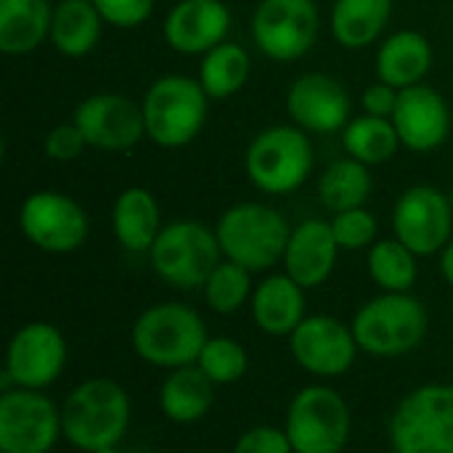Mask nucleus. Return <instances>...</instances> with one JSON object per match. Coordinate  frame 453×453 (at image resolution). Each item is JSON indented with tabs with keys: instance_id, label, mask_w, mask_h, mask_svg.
I'll return each instance as SVG.
<instances>
[{
	"instance_id": "nucleus-1",
	"label": "nucleus",
	"mask_w": 453,
	"mask_h": 453,
	"mask_svg": "<svg viewBox=\"0 0 453 453\" xmlns=\"http://www.w3.org/2000/svg\"><path fill=\"white\" fill-rule=\"evenodd\" d=\"M61 425L66 443L77 451L119 446L130 427V395L114 380H85L64 398Z\"/></svg>"
},
{
	"instance_id": "nucleus-2",
	"label": "nucleus",
	"mask_w": 453,
	"mask_h": 453,
	"mask_svg": "<svg viewBox=\"0 0 453 453\" xmlns=\"http://www.w3.org/2000/svg\"><path fill=\"white\" fill-rule=\"evenodd\" d=\"M210 334L204 319L186 303L149 305L133 324L130 342L141 361L157 369H180L196 364Z\"/></svg>"
},
{
	"instance_id": "nucleus-3",
	"label": "nucleus",
	"mask_w": 453,
	"mask_h": 453,
	"mask_svg": "<svg viewBox=\"0 0 453 453\" xmlns=\"http://www.w3.org/2000/svg\"><path fill=\"white\" fill-rule=\"evenodd\" d=\"M210 101L202 82L188 74L157 77L141 98L146 138L159 149L188 146L207 125Z\"/></svg>"
},
{
	"instance_id": "nucleus-4",
	"label": "nucleus",
	"mask_w": 453,
	"mask_h": 453,
	"mask_svg": "<svg viewBox=\"0 0 453 453\" xmlns=\"http://www.w3.org/2000/svg\"><path fill=\"white\" fill-rule=\"evenodd\" d=\"M313 165L316 154L311 133L297 125H268L244 151L247 180L268 196H287L303 188Z\"/></svg>"
},
{
	"instance_id": "nucleus-5",
	"label": "nucleus",
	"mask_w": 453,
	"mask_h": 453,
	"mask_svg": "<svg viewBox=\"0 0 453 453\" xmlns=\"http://www.w3.org/2000/svg\"><path fill=\"white\" fill-rule=\"evenodd\" d=\"M361 353L401 358L427 337V311L411 292H382L364 303L350 324Z\"/></svg>"
},
{
	"instance_id": "nucleus-6",
	"label": "nucleus",
	"mask_w": 453,
	"mask_h": 453,
	"mask_svg": "<svg viewBox=\"0 0 453 453\" xmlns=\"http://www.w3.org/2000/svg\"><path fill=\"white\" fill-rule=\"evenodd\" d=\"M215 234L226 260H234L252 273H263L281 263L292 226L268 204L239 202L218 218Z\"/></svg>"
},
{
	"instance_id": "nucleus-7",
	"label": "nucleus",
	"mask_w": 453,
	"mask_h": 453,
	"mask_svg": "<svg viewBox=\"0 0 453 453\" xmlns=\"http://www.w3.org/2000/svg\"><path fill=\"white\" fill-rule=\"evenodd\" d=\"M154 273L173 289H202L220 265L223 252L215 228L199 220L167 223L149 250Z\"/></svg>"
},
{
	"instance_id": "nucleus-8",
	"label": "nucleus",
	"mask_w": 453,
	"mask_h": 453,
	"mask_svg": "<svg viewBox=\"0 0 453 453\" xmlns=\"http://www.w3.org/2000/svg\"><path fill=\"white\" fill-rule=\"evenodd\" d=\"M393 453H453V385L411 390L390 417Z\"/></svg>"
},
{
	"instance_id": "nucleus-9",
	"label": "nucleus",
	"mask_w": 453,
	"mask_h": 453,
	"mask_svg": "<svg viewBox=\"0 0 453 453\" xmlns=\"http://www.w3.org/2000/svg\"><path fill=\"white\" fill-rule=\"evenodd\" d=\"M350 427V409L329 385H308L289 401L284 430L295 453H342Z\"/></svg>"
},
{
	"instance_id": "nucleus-10",
	"label": "nucleus",
	"mask_w": 453,
	"mask_h": 453,
	"mask_svg": "<svg viewBox=\"0 0 453 453\" xmlns=\"http://www.w3.org/2000/svg\"><path fill=\"white\" fill-rule=\"evenodd\" d=\"M321 32L316 0H260L252 13V40L263 56L289 64L311 53Z\"/></svg>"
},
{
	"instance_id": "nucleus-11",
	"label": "nucleus",
	"mask_w": 453,
	"mask_h": 453,
	"mask_svg": "<svg viewBox=\"0 0 453 453\" xmlns=\"http://www.w3.org/2000/svg\"><path fill=\"white\" fill-rule=\"evenodd\" d=\"M19 228L32 247L50 255H69L85 244L90 220L77 199L42 188L21 202Z\"/></svg>"
},
{
	"instance_id": "nucleus-12",
	"label": "nucleus",
	"mask_w": 453,
	"mask_h": 453,
	"mask_svg": "<svg viewBox=\"0 0 453 453\" xmlns=\"http://www.w3.org/2000/svg\"><path fill=\"white\" fill-rule=\"evenodd\" d=\"M61 438V409L42 390H3L0 453H50Z\"/></svg>"
},
{
	"instance_id": "nucleus-13",
	"label": "nucleus",
	"mask_w": 453,
	"mask_h": 453,
	"mask_svg": "<svg viewBox=\"0 0 453 453\" xmlns=\"http://www.w3.org/2000/svg\"><path fill=\"white\" fill-rule=\"evenodd\" d=\"M66 340L58 326L48 321H29L19 326L5 350V390H45L66 366Z\"/></svg>"
},
{
	"instance_id": "nucleus-14",
	"label": "nucleus",
	"mask_w": 453,
	"mask_h": 453,
	"mask_svg": "<svg viewBox=\"0 0 453 453\" xmlns=\"http://www.w3.org/2000/svg\"><path fill=\"white\" fill-rule=\"evenodd\" d=\"M453 231L451 199L435 186L406 188L393 207V234L417 257L441 255Z\"/></svg>"
},
{
	"instance_id": "nucleus-15",
	"label": "nucleus",
	"mask_w": 453,
	"mask_h": 453,
	"mask_svg": "<svg viewBox=\"0 0 453 453\" xmlns=\"http://www.w3.org/2000/svg\"><path fill=\"white\" fill-rule=\"evenodd\" d=\"M72 122L85 135L90 149L122 154L146 138L143 109L138 101L119 93H96L77 104Z\"/></svg>"
},
{
	"instance_id": "nucleus-16",
	"label": "nucleus",
	"mask_w": 453,
	"mask_h": 453,
	"mask_svg": "<svg viewBox=\"0 0 453 453\" xmlns=\"http://www.w3.org/2000/svg\"><path fill=\"white\" fill-rule=\"evenodd\" d=\"M289 350L300 369L316 380H337L348 374L361 353L356 334L334 316H308L292 334Z\"/></svg>"
},
{
	"instance_id": "nucleus-17",
	"label": "nucleus",
	"mask_w": 453,
	"mask_h": 453,
	"mask_svg": "<svg viewBox=\"0 0 453 453\" xmlns=\"http://www.w3.org/2000/svg\"><path fill=\"white\" fill-rule=\"evenodd\" d=\"M287 114L292 125L311 135H332L350 122V93L334 74L305 72L287 90Z\"/></svg>"
},
{
	"instance_id": "nucleus-18",
	"label": "nucleus",
	"mask_w": 453,
	"mask_h": 453,
	"mask_svg": "<svg viewBox=\"0 0 453 453\" xmlns=\"http://www.w3.org/2000/svg\"><path fill=\"white\" fill-rule=\"evenodd\" d=\"M390 119L398 130L401 146L414 154L438 151L451 133V109L446 98L425 82L401 90Z\"/></svg>"
},
{
	"instance_id": "nucleus-19",
	"label": "nucleus",
	"mask_w": 453,
	"mask_h": 453,
	"mask_svg": "<svg viewBox=\"0 0 453 453\" xmlns=\"http://www.w3.org/2000/svg\"><path fill=\"white\" fill-rule=\"evenodd\" d=\"M231 11L223 0H178L165 16V42L180 56H204L226 42Z\"/></svg>"
},
{
	"instance_id": "nucleus-20",
	"label": "nucleus",
	"mask_w": 453,
	"mask_h": 453,
	"mask_svg": "<svg viewBox=\"0 0 453 453\" xmlns=\"http://www.w3.org/2000/svg\"><path fill=\"white\" fill-rule=\"evenodd\" d=\"M337 255L340 244L334 239L332 223L308 218L292 228L281 265L284 273L295 279L303 289H316L334 273Z\"/></svg>"
},
{
	"instance_id": "nucleus-21",
	"label": "nucleus",
	"mask_w": 453,
	"mask_h": 453,
	"mask_svg": "<svg viewBox=\"0 0 453 453\" xmlns=\"http://www.w3.org/2000/svg\"><path fill=\"white\" fill-rule=\"evenodd\" d=\"M252 321L268 337H287L308 319L305 316V289L287 273L265 276L250 300Z\"/></svg>"
},
{
	"instance_id": "nucleus-22",
	"label": "nucleus",
	"mask_w": 453,
	"mask_h": 453,
	"mask_svg": "<svg viewBox=\"0 0 453 453\" xmlns=\"http://www.w3.org/2000/svg\"><path fill=\"white\" fill-rule=\"evenodd\" d=\"M433 45L430 40L417 29H401L385 37L377 48V80L406 90L414 85H422L425 77L433 69Z\"/></svg>"
},
{
	"instance_id": "nucleus-23",
	"label": "nucleus",
	"mask_w": 453,
	"mask_h": 453,
	"mask_svg": "<svg viewBox=\"0 0 453 453\" xmlns=\"http://www.w3.org/2000/svg\"><path fill=\"white\" fill-rule=\"evenodd\" d=\"M162 228L165 226H162L159 202L149 188L130 186L119 191L111 207V231L125 252L149 255Z\"/></svg>"
},
{
	"instance_id": "nucleus-24",
	"label": "nucleus",
	"mask_w": 453,
	"mask_h": 453,
	"mask_svg": "<svg viewBox=\"0 0 453 453\" xmlns=\"http://www.w3.org/2000/svg\"><path fill=\"white\" fill-rule=\"evenodd\" d=\"M215 403V382L196 366H180L167 372L159 385V411L175 425L202 422Z\"/></svg>"
},
{
	"instance_id": "nucleus-25",
	"label": "nucleus",
	"mask_w": 453,
	"mask_h": 453,
	"mask_svg": "<svg viewBox=\"0 0 453 453\" xmlns=\"http://www.w3.org/2000/svg\"><path fill=\"white\" fill-rule=\"evenodd\" d=\"M53 5L48 0H0V53L27 56L50 40Z\"/></svg>"
},
{
	"instance_id": "nucleus-26",
	"label": "nucleus",
	"mask_w": 453,
	"mask_h": 453,
	"mask_svg": "<svg viewBox=\"0 0 453 453\" xmlns=\"http://www.w3.org/2000/svg\"><path fill=\"white\" fill-rule=\"evenodd\" d=\"M393 13V0H334L329 29L337 45L361 50L374 45Z\"/></svg>"
},
{
	"instance_id": "nucleus-27",
	"label": "nucleus",
	"mask_w": 453,
	"mask_h": 453,
	"mask_svg": "<svg viewBox=\"0 0 453 453\" xmlns=\"http://www.w3.org/2000/svg\"><path fill=\"white\" fill-rule=\"evenodd\" d=\"M104 24L93 0H61L53 5L50 45L66 58H82L101 42Z\"/></svg>"
},
{
	"instance_id": "nucleus-28",
	"label": "nucleus",
	"mask_w": 453,
	"mask_h": 453,
	"mask_svg": "<svg viewBox=\"0 0 453 453\" xmlns=\"http://www.w3.org/2000/svg\"><path fill=\"white\" fill-rule=\"evenodd\" d=\"M374 191L372 170L353 157L332 162L321 178H319V202L332 212H345L356 207H366L369 196Z\"/></svg>"
},
{
	"instance_id": "nucleus-29",
	"label": "nucleus",
	"mask_w": 453,
	"mask_h": 453,
	"mask_svg": "<svg viewBox=\"0 0 453 453\" xmlns=\"http://www.w3.org/2000/svg\"><path fill=\"white\" fill-rule=\"evenodd\" d=\"M250 74H252V58L247 48L226 40L202 56L196 80L202 82L204 93L212 101H223V98L236 96L250 82Z\"/></svg>"
},
{
	"instance_id": "nucleus-30",
	"label": "nucleus",
	"mask_w": 453,
	"mask_h": 453,
	"mask_svg": "<svg viewBox=\"0 0 453 453\" xmlns=\"http://www.w3.org/2000/svg\"><path fill=\"white\" fill-rule=\"evenodd\" d=\"M342 146L348 157H353L356 162L366 167H377L395 157V151L401 149V138H398L393 119L361 114L345 125Z\"/></svg>"
},
{
	"instance_id": "nucleus-31",
	"label": "nucleus",
	"mask_w": 453,
	"mask_h": 453,
	"mask_svg": "<svg viewBox=\"0 0 453 453\" xmlns=\"http://www.w3.org/2000/svg\"><path fill=\"white\" fill-rule=\"evenodd\" d=\"M366 268H369L372 281L382 292H411L417 284V276H419L417 255L395 236L377 239L369 247Z\"/></svg>"
},
{
	"instance_id": "nucleus-32",
	"label": "nucleus",
	"mask_w": 453,
	"mask_h": 453,
	"mask_svg": "<svg viewBox=\"0 0 453 453\" xmlns=\"http://www.w3.org/2000/svg\"><path fill=\"white\" fill-rule=\"evenodd\" d=\"M204 292V303L220 313V316H231L239 308H244L252 300V271H247L244 265L234 263V260H220V265L212 271V276L207 279V284L202 287Z\"/></svg>"
},
{
	"instance_id": "nucleus-33",
	"label": "nucleus",
	"mask_w": 453,
	"mask_h": 453,
	"mask_svg": "<svg viewBox=\"0 0 453 453\" xmlns=\"http://www.w3.org/2000/svg\"><path fill=\"white\" fill-rule=\"evenodd\" d=\"M196 366L215 382V388L234 385L247 374L250 356L247 348L231 337H210L196 358Z\"/></svg>"
},
{
	"instance_id": "nucleus-34",
	"label": "nucleus",
	"mask_w": 453,
	"mask_h": 453,
	"mask_svg": "<svg viewBox=\"0 0 453 453\" xmlns=\"http://www.w3.org/2000/svg\"><path fill=\"white\" fill-rule=\"evenodd\" d=\"M329 223H332V231H334V239H337L340 250H348V252L369 250L377 242V234H380V223L366 207L337 212V215H332Z\"/></svg>"
},
{
	"instance_id": "nucleus-35",
	"label": "nucleus",
	"mask_w": 453,
	"mask_h": 453,
	"mask_svg": "<svg viewBox=\"0 0 453 453\" xmlns=\"http://www.w3.org/2000/svg\"><path fill=\"white\" fill-rule=\"evenodd\" d=\"M101 19L117 29H135L154 13V0H93Z\"/></svg>"
},
{
	"instance_id": "nucleus-36",
	"label": "nucleus",
	"mask_w": 453,
	"mask_h": 453,
	"mask_svg": "<svg viewBox=\"0 0 453 453\" xmlns=\"http://www.w3.org/2000/svg\"><path fill=\"white\" fill-rule=\"evenodd\" d=\"M234 453H295V449L284 427L257 425L239 435V441L234 443Z\"/></svg>"
},
{
	"instance_id": "nucleus-37",
	"label": "nucleus",
	"mask_w": 453,
	"mask_h": 453,
	"mask_svg": "<svg viewBox=\"0 0 453 453\" xmlns=\"http://www.w3.org/2000/svg\"><path fill=\"white\" fill-rule=\"evenodd\" d=\"M85 135L80 133V127L74 122H64L48 130L45 141H42V154L53 162H72L85 151Z\"/></svg>"
},
{
	"instance_id": "nucleus-38",
	"label": "nucleus",
	"mask_w": 453,
	"mask_h": 453,
	"mask_svg": "<svg viewBox=\"0 0 453 453\" xmlns=\"http://www.w3.org/2000/svg\"><path fill=\"white\" fill-rule=\"evenodd\" d=\"M398 96L401 90L377 80L372 82L364 93H361V106H364V114H372V117H385L390 119L395 106H398Z\"/></svg>"
},
{
	"instance_id": "nucleus-39",
	"label": "nucleus",
	"mask_w": 453,
	"mask_h": 453,
	"mask_svg": "<svg viewBox=\"0 0 453 453\" xmlns=\"http://www.w3.org/2000/svg\"><path fill=\"white\" fill-rule=\"evenodd\" d=\"M441 273H443L446 284L453 289V239L449 242V247L441 252Z\"/></svg>"
},
{
	"instance_id": "nucleus-40",
	"label": "nucleus",
	"mask_w": 453,
	"mask_h": 453,
	"mask_svg": "<svg viewBox=\"0 0 453 453\" xmlns=\"http://www.w3.org/2000/svg\"><path fill=\"white\" fill-rule=\"evenodd\" d=\"M93 453H122V451H119V446H111V449H101V451H93Z\"/></svg>"
},
{
	"instance_id": "nucleus-41",
	"label": "nucleus",
	"mask_w": 453,
	"mask_h": 453,
	"mask_svg": "<svg viewBox=\"0 0 453 453\" xmlns=\"http://www.w3.org/2000/svg\"><path fill=\"white\" fill-rule=\"evenodd\" d=\"M449 199H451V210H453V191H451V194H449Z\"/></svg>"
}]
</instances>
